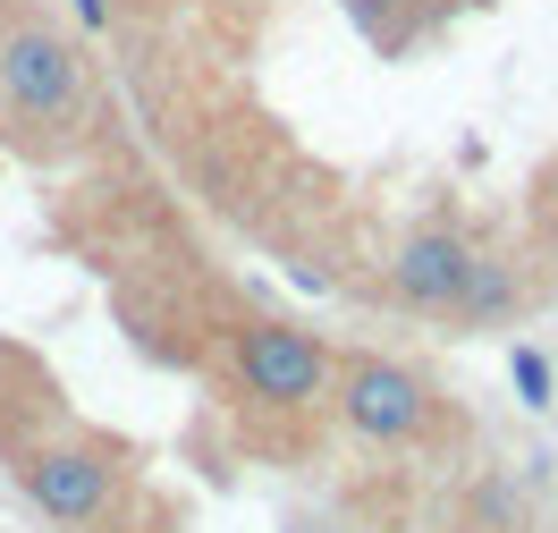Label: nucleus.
I'll return each instance as SVG.
<instances>
[{"label": "nucleus", "instance_id": "f257e3e1", "mask_svg": "<svg viewBox=\"0 0 558 533\" xmlns=\"http://www.w3.org/2000/svg\"><path fill=\"white\" fill-rule=\"evenodd\" d=\"M85 60L60 26H9L0 35V136L26 153H60V128H76Z\"/></svg>", "mask_w": 558, "mask_h": 533}, {"label": "nucleus", "instance_id": "f03ea898", "mask_svg": "<svg viewBox=\"0 0 558 533\" xmlns=\"http://www.w3.org/2000/svg\"><path fill=\"white\" fill-rule=\"evenodd\" d=\"M330 407L373 449H415V440L440 432V390L423 373H407L398 355H339L330 364Z\"/></svg>", "mask_w": 558, "mask_h": 533}, {"label": "nucleus", "instance_id": "7ed1b4c3", "mask_svg": "<svg viewBox=\"0 0 558 533\" xmlns=\"http://www.w3.org/2000/svg\"><path fill=\"white\" fill-rule=\"evenodd\" d=\"M17 474H26V499L69 533H102L119 517V492H128V465L102 440H43L17 458Z\"/></svg>", "mask_w": 558, "mask_h": 533}, {"label": "nucleus", "instance_id": "20e7f679", "mask_svg": "<svg viewBox=\"0 0 558 533\" xmlns=\"http://www.w3.org/2000/svg\"><path fill=\"white\" fill-rule=\"evenodd\" d=\"M330 364L339 355L322 348L314 330H296V322H245L229 339V373H238V390L254 407H322L330 398Z\"/></svg>", "mask_w": 558, "mask_h": 533}, {"label": "nucleus", "instance_id": "39448f33", "mask_svg": "<svg viewBox=\"0 0 558 533\" xmlns=\"http://www.w3.org/2000/svg\"><path fill=\"white\" fill-rule=\"evenodd\" d=\"M474 238L465 229H449V220H423L415 238L398 246V263H389V288H398V305H415V314H457V296H465V280H474Z\"/></svg>", "mask_w": 558, "mask_h": 533}, {"label": "nucleus", "instance_id": "423d86ee", "mask_svg": "<svg viewBox=\"0 0 558 533\" xmlns=\"http://www.w3.org/2000/svg\"><path fill=\"white\" fill-rule=\"evenodd\" d=\"M524 314V280H517V263H499V254H474V280H465V296H457V314L465 330H499V322H517Z\"/></svg>", "mask_w": 558, "mask_h": 533}, {"label": "nucleus", "instance_id": "0eeeda50", "mask_svg": "<svg viewBox=\"0 0 558 533\" xmlns=\"http://www.w3.org/2000/svg\"><path fill=\"white\" fill-rule=\"evenodd\" d=\"M517 390L533 398V407H550V364H542V355H533V348L517 355Z\"/></svg>", "mask_w": 558, "mask_h": 533}]
</instances>
